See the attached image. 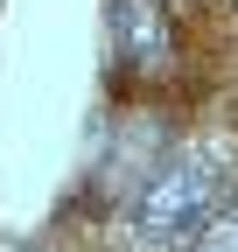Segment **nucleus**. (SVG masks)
Listing matches in <instances>:
<instances>
[{"label": "nucleus", "mask_w": 238, "mask_h": 252, "mask_svg": "<svg viewBox=\"0 0 238 252\" xmlns=\"http://www.w3.org/2000/svg\"><path fill=\"white\" fill-rule=\"evenodd\" d=\"M196 252H238V196H224V210L196 231Z\"/></svg>", "instance_id": "3"}, {"label": "nucleus", "mask_w": 238, "mask_h": 252, "mask_svg": "<svg viewBox=\"0 0 238 252\" xmlns=\"http://www.w3.org/2000/svg\"><path fill=\"white\" fill-rule=\"evenodd\" d=\"M224 196H231V147L224 140L175 147V161H161L154 175H147L140 203L126 217V231H133L140 252H182L224 210Z\"/></svg>", "instance_id": "1"}, {"label": "nucleus", "mask_w": 238, "mask_h": 252, "mask_svg": "<svg viewBox=\"0 0 238 252\" xmlns=\"http://www.w3.org/2000/svg\"><path fill=\"white\" fill-rule=\"evenodd\" d=\"M112 42L126 70H168V14L161 0H112Z\"/></svg>", "instance_id": "2"}, {"label": "nucleus", "mask_w": 238, "mask_h": 252, "mask_svg": "<svg viewBox=\"0 0 238 252\" xmlns=\"http://www.w3.org/2000/svg\"><path fill=\"white\" fill-rule=\"evenodd\" d=\"M0 252H35V245H0Z\"/></svg>", "instance_id": "4"}]
</instances>
